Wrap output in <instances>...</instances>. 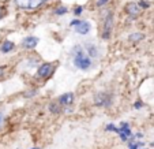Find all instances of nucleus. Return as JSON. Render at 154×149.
<instances>
[{
    "label": "nucleus",
    "mask_w": 154,
    "mask_h": 149,
    "mask_svg": "<svg viewBox=\"0 0 154 149\" xmlns=\"http://www.w3.org/2000/svg\"><path fill=\"white\" fill-rule=\"evenodd\" d=\"M71 55H72V65L82 71H87L93 65V60L86 53L83 45H75L71 51Z\"/></svg>",
    "instance_id": "obj_1"
},
{
    "label": "nucleus",
    "mask_w": 154,
    "mask_h": 149,
    "mask_svg": "<svg viewBox=\"0 0 154 149\" xmlns=\"http://www.w3.org/2000/svg\"><path fill=\"white\" fill-rule=\"evenodd\" d=\"M113 26H115V17L112 11H108L104 17L102 21V32H101V37L102 40H109L113 32Z\"/></svg>",
    "instance_id": "obj_2"
},
{
    "label": "nucleus",
    "mask_w": 154,
    "mask_h": 149,
    "mask_svg": "<svg viewBox=\"0 0 154 149\" xmlns=\"http://www.w3.org/2000/svg\"><path fill=\"white\" fill-rule=\"evenodd\" d=\"M56 66L53 63H49V62H44L37 67V71H35V77L38 79H47L55 73Z\"/></svg>",
    "instance_id": "obj_3"
},
{
    "label": "nucleus",
    "mask_w": 154,
    "mask_h": 149,
    "mask_svg": "<svg viewBox=\"0 0 154 149\" xmlns=\"http://www.w3.org/2000/svg\"><path fill=\"white\" fill-rule=\"evenodd\" d=\"M112 104V94L108 92H98L94 94V105L96 107H109Z\"/></svg>",
    "instance_id": "obj_4"
},
{
    "label": "nucleus",
    "mask_w": 154,
    "mask_h": 149,
    "mask_svg": "<svg viewBox=\"0 0 154 149\" xmlns=\"http://www.w3.org/2000/svg\"><path fill=\"white\" fill-rule=\"evenodd\" d=\"M38 43H40L38 37H35V36H27V37H25L23 40H22L20 47L23 48V49L33 51V49H35V48H37Z\"/></svg>",
    "instance_id": "obj_5"
},
{
    "label": "nucleus",
    "mask_w": 154,
    "mask_h": 149,
    "mask_svg": "<svg viewBox=\"0 0 154 149\" xmlns=\"http://www.w3.org/2000/svg\"><path fill=\"white\" fill-rule=\"evenodd\" d=\"M119 137H120V140L122 141H128L130 140V137H132V130H131V127H130V125H128L127 122H122L120 123V127H119Z\"/></svg>",
    "instance_id": "obj_6"
},
{
    "label": "nucleus",
    "mask_w": 154,
    "mask_h": 149,
    "mask_svg": "<svg viewBox=\"0 0 154 149\" xmlns=\"http://www.w3.org/2000/svg\"><path fill=\"white\" fill-rule=\"evenodd\" d=\"M125 12L128 14V17L131 18V19H137L138 17H139V14H140V7H139V4L138 3H135V2H131V3H128L127 6H125Z\"/></svg>",
    "instance_id": "obj_7"
},
{
    "label": "nucleus",
    "mask_w": 154,
    "mask_h": 149,
    "mask_svg": "<svg viewBox=\"0 0 154 149\" xmlns=\"http://www.w3.org/2000/svg\"><path fill=\"white\" fill-rule=\"evenodd\" d=\"M74 100H75V94H74L72 92L63 93V94H60V96L57 97V103L61 105V107H63V108H66V107L71 105L74 103Z\"/></svg>",
    "instance_id": "obj_8"
},
{
    "label": "nucleus",
    "mask_w": 154,
    "mask_h": 149,
    "mask_svg": "<svg viewBox=\"0 0 154 149\" xmlns=\"http://www.w3.org/2000/svg\"><path fill=\"white\" fill-rule=\"evenodd\" d=\"M74 30H75V33H78V34H81V36H86V34H89V32L91 30V25H90V22H87V21H82L78 26L74 27Z\"/></svg>",
    "instance_id": "obj_9"
},
{
    "label": "nucleus",
    "mask_w": 154,
    "mask_h": 149,
    "mask_svg": "<svg viewBox=\"0 0 154 149\" xmlns=\"http://www.w3.org/2000/svg\"><path fill=\"white\" fill-rule=\"evenodd\" d=\"M83 48H85V51H86V53L90 56L91 59L98 58L100 53H98V48H97V45L91 44V43H86V44L83 45Z\"/></svg>",
    "instance_id": "obj_10"
},
{
    "label": "nucleus",
    "mask_w": 154,
    "mask_h": 149,
    "mask_svg": "<svg viewBox=\"0 0 154 149\" xmlns=\"http://www.w3.org/2000/svg\"><path fill=\"white\" fill-rule=\"evenodd\" d=\"M14 48H15V43H12V41H10V40H6L2 43V45H0V52L8 53V52H11Z\"/></svg>",
    "instance_id": "obj_11"
},
{
    "label": "nucleus",
    "mask_w": 154,
    "mask_h": 149,
    "mask_svg": "<svg viewBox=\"0 0 154 149\" xmlns=\"http://www.w3.org/2000/svg\"><path fill=\"white\" fill-rule=\"evenodd\" d=\"M48 108H49V111L52 112V114H55V115H59L61 111H63V107H61V105L59 104L57 101H52V103H49Z\"/></svg>",
    "instance_id": "obj_12"
},
{
    "label": "nucleus",
    "mask_w": 154,
    "mask_h": 149,
    "mask_svg": "<svg viewBox=\"0 0 154 149\" xmlns=\"http://www.w3.org/2000/svg\"><path fill=\"white\" fill-rule=\"evenodd\" d=\"M14 3H15V6L20 10H29L32 0H14Z\"/></svg>",
    "instance_id": "obj_13"
},
{
    "label": "nucleus",
    "mask_w": 154,
    "mask_h": 149,
    "mask_svg": "<svg viewBox=\"0 0 154 149\" xmlns=\"http://www.w3.org/2000/svg\"><path fill=\"white\" fill-rule=\"evenodd\" d=\"M143 38H145V36L139 32H134L128 36V40H130L131 43H139V41H142Z\"/></svg>",
    "instance_id": "obj_14"
},
{
    "label": "nucleus",
    "mask_w": 154,
    "mask_h": 149,
    "mask_svg": "<svg viewBox=\"0 0 154 149\" xmlns=\"http://www.w3.org/2000/svg\"><path fill=\"white\" fill-rule=\"evenodd\" d=\"M48 2H49V0H32L29 10H35V8H38V7H41L42 4L48 3Z\"/></svg>",
    "instance_id": "obj_15"
},
{
    "label": "nucleus",
    "mask_w": 154,
    "mask_h": 149,
    "mask_svg": "<svg viewBox=\"0 0 154 149\" xmlns=\"http://www.w3.org/2000/svg\"><path fill=\"white\" fill-rule=\"evenodd\" d=\"M68 12V8L66 6H59L55 8V15H59V17H61V15H66Z\"/></svg>",
    "instance_id": "obj_16"
},
{
    "label": "nucleus",
    "mask_w": 154,
    "mask_h": 149,
    "mask_svg": "<svg viewBox=\"0 0 154 149\" xmlns=\"http://www.w3.org/2000/svg\"><path fill=\"white\" fill-rule=\"evenodd\" d=\"M105 129H106V132H113V133H119V127H117V126H115L113 123H109V125H106V127H105Z\"/></svg>",
    "instance_id": "obj_17"
},
{
    "label": "nucleus",
    "mask_w": 154,
    "mask_h": 149,
    "mask_svg": "<svg viewBox=\"0 0 154 149\" xmlns=\"http://www.w3.org/2000/svg\"><path fill=\"white\" fill-rule=\"evenodd\" d=\"M72 12H74L75 17H79V15L83 12V6H75L74 7V10H72Z\"/></svg>",
    "instance_id": "obj_18"
},
{
    "label": "nucleus",
    "mask_w": 154,
    "mask_h": 149,
    "mask_svg": "<svg viewBox=\"0 0 154 149\" xmlns=\"http://www.w3.org/2000/svg\"><path fill=\"white\" fill-rule=\"evenodd\" d=\"M138 4H139L140 10H147L149 7H150V3H149V2H146V0H139V2H138Z\"/></svg>",
    "instance_id": "obj_19"
},
{
    "label": "nucleus",
    "mask_w": 154,
    "mask_h": 149,
    "mask_svg": "<svg viewBox=\"0 0 154 149\" xmlns=\"http://www.w3.org/2000/svg\"><path fill=\"white\" fill-rule=\"evenodd\" d=\"M37 94V89H29V90L26 92V93L23 94L26 99H30V97H33V96H35Z\"/></svg>",
    "instance_id": "obj_20"
},
{
    "label": "nucleus",
    "mask_w": 154,
    "mask_h": 149,
    "mask_svg": "<svg viewBox=\"0 0 154 149\" xmlns=\"http://www.w3.org/2000/svg\"><path fill=\"white\" fill-rule=\"evenodd\" d=\"M143 105H145V103H143L142 100H137V101L134 103V108H135V109H140Z\"/></svg>",
    "instance_id": "obj_21"
},
{
    "label": "nucleus",
    "mask_w": 154,
    "mask_h": 149,
    "mask_svg": "<svg viewBox=\"0 0 154 149\" xmlns=\"http://www.w3.org/2000/svg\"><path fill=\"white\" fill-rule=\"evenodd\" d=\"M81 22H82V19H78V18H76V19H72V21L70 22V26H71V27H75V26H78Z\"/></svg>",
    "instance_id": "obj_22"
},
{
    "label": "nucleus",
    "mask_w": 154,
    "mask_h": 149,
    "mask_svg": "<svg viewBox=\"0 0 154 149\" xmlns=\"http://www.w3.org/2000/svg\"><path fill=\"white\" fill-rule=\"evenodd\" d=\"M109 2H111V0H97V7H104L105 4H108L109 3Z\"/></svg>",
    "instance_id": "obj_23"
},
{
    "label": "nucleus",
    "mask_w": 154,
    "mask_h": 149,
    "mask_svg": "<svg viewBox=\"0 0 154 149\" xmlns=\"http://www.w3.org/2000/svg\"><path fill=\"white\" fill-rule=\"evenodd\" d=\"M6 77V66H0V81Z\"/></svg>",
    "instance_id": "obj_24"
},
{
    "label": "nucleus",
    "mask_w": 154,
    "mask_h": 149,
    "mask_svg": "<svg viewBox=\"0 0 154 149\" xmlns=\"http://www.w3.org/2000/svg\"><path fill=\"white\" fill-rule=\"evenodd\" d=\"M4 17H6V10H4V7L0 6V19H3Z\"/></svg>",
    "instance_id": "obj_25"
},
{
    "label": "nucleus",
    "mask_w": 154,
    "mask_h": 149,
    "mask_svg": "<svg viewBox=\"0 0 154 149\" xmlns=\"http://www.w3.org/2000/svg\"><path fill=\"white\" fill-rule=\"evenodd\" d=\"M134 135H135V138H142L143 137L142 133H137V134H134Z\"/></svg>",
    "instance_id": "obj_26"
},
{
    "label": "nucleus",
    "mask_w": 154,
    "mask_h": 149,
    "mask_svg": "<svg viewBox=\"0 0 154 149\" xmlns=\"http://www.w3.org/2000/svg\"><path fill=\"white\" fill-rule=\"evenodd\" d=\"M3 112H0V126H2V123H3Z\"/></svg>",
    "instance_id": "obj_27"
},
{
    "label": "nucleus",
    "mask_w": 154,
    "mask_h": 149,
    "mask_svg": "<svg viewBox=\"0 0 154 149\" xmlns=\"http://www.w3.org/2000/svg\"><path fill=\"white\" fill-rule=\"evenodd\" d=\"M32 149H40V148H32Z\"/></svg>",
    "instance_id": "obj_28"
},
{
    "label": "nucleus",
    "mask_w": 154,
    "mask_h": 149,
    "mask_svg": "<svg viewBox=\"0 0 154 149\" xmlns=\"http://www.w3.org/2000/svg\"><path fill=\"white\" fill-rule=\"evenodd\" d=\"M139 149H145V148H139Z\"/></svg>",
    "instance_id": "obj_29"
}]
</instances>
